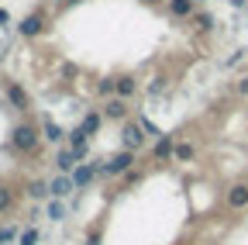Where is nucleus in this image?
<instances>
[{
    "mask_svg": "<svg viewBox=\"0 0 248 245\" xmlns=\"http://www.w3.org/2000/svg\"><path fill=\"white\" fill-rule=\"evenodd\" d=\"M21 32H24V35H38V32H42V17H28V21H21Z\"/></svg>",
    "mask_w": 248,
    "mask_h": 245,
    "instance_id": "nucleus-1",
    "label": "nucleus"
},
{
    "mask_svg": "<svg viewBox=\"0 0 248 245\" xmlns=\"http://www.w3.org/2000/svg\"><path fill=\"white\" fill-rule=\"evenodd\" d=\"M169 7H172V14H179V17H186V14L193 11L190 0H169Z\"/></svg>",
    "mask_w": 248,
    "mask_h": 245,
    "instance_id": "nucleus-2",
    "label": "nucleus"
}]
</instances>
